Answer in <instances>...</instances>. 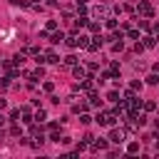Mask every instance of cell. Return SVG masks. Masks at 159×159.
Segmentation results:
<instances>
[{"label":"cell","instance_id":"obj_15","mask_svg":"<svg viewBox=\"0 0 159 159\" xmlns=\"http://www.w3.org/2000/svg\"><path fill=\"white\" fill-rule=\"evenodd\" d=\"M62 62H65L67 67H72V65H77V57H75V55H67V57H65Z\"/></svg>","mask_w":159,"mask_h":159},{"label":"cell","instance_id":"obj_35","mask_svg":"<svg viewBox=\"0 0 159 159\" xmlns=\"http://www.w3.org/2000/svg\"><path fill=\"white\" fill-rule=\"evenodd\" d=\"M10 2H12V5H27L25 0H10Z\"/></svg>","mask_w":159,"mask_h":159},{"label":"cell","instance_id":"obj_31","mask_svg":"<svg viewBox=\"0 0 159 159\" xmlns=\"http://www.w3.org/2000/svg\"><path fill=\"white\" fill-rule=\"evenodd\" d=\"M134 97H137L134 89H127V92H124V99H134Z\"/></svg>","mask_w":159,"mask_h":159},{"label":"cell","instance_id":"obj_11","mask_svg":"<svg viewBox=\"0 0 159 159\" xmlns=\"http://www.w3.org/2000/svg\"><path fill=\"white\" fill-rule=\"evenodd\" d=\"M89 104H92V107H99V104H102V99L97 97V92H94V89L89 92Z\"/></svg>","mask_w":159,"mask_h":159},{"label":"cell","instance_id":"obj_30","mask_svg":"<svg viewBox=\"0 0 159 159\" xmlns=\"http://www.w3.org/2000/svg\"><path fill=\"white\" fill-rule=\"evenodd\" d=\"M42 89H45V92H52V89H55V84H52V82H45V84H42Z\"/></svg>","mask_w":159,"mask_h":159},{"label":"cell","instance_id":"obj_3","mask_svg":"<svg viewBox=\"0 0 159 159\" xmlns=\"http://www.w3.org/2000/svg\"><path fill=\"white\" fill-rule=\"evenodd\" d=\"M124 139H127V129H112V132H109V142L122 144Z\"/></svg>","mask_w":159,"mask_h":159},{"label":"cell","instance_id":"obj_1","mask_svg":"<svg viewBox=\"0 0 159 159\" xmlns=\"http://www.w3.org/2000/svg\"><path fill=\"white\" fill-rule=\"evenodd\" d=\"M94 119H97L99 124H104V127H112V124L117 122V112H99Z\"/></svg>","mask_w":159,"mask_h":159},{"label":"cell","instance_id":"obj_39","mask_svg":"<svg viewBox=\"0 0 159 159\" xmlns=\"http://www.w3.org/2000/svg\"><path fill=\"white\" fill-rule=\"evenodd\" d=\"M154 142H157V147H159V137H157V139H154Z\"/></svg>","mask_w":159,"mask_h":159},{"label":"cell","instance_id":"obj_38","mask_svg":"<svg viewBox=\"0 0 159 159\" xmlns=\"http://www.w3.org/2000/svg\"><path fill=\"white\" fill-rule=\"evenodd\" d=\"M154 124H157V129H159V119H154Z\"/></svg>","mask_w":159,"mask_h":159},{"label":"cell","instance_id":"obj_4","mask_svg":"<svg viewBox=\"0 0 159 159\" xmlns=\"http://www.w3.org/2000/svg\"><path fill=\"white\" fill-rule=\"evenodd\" d=\"M92 17H107V5H102V2L94 5L92 7Z\"/></svg>","mask_w":159,"mask_h":159},{"label":"cell","instance_id":"obj_19","mask_svg":"<svg viewBox=\"0 0 159 159\" xmlns=\"http://www.w3.org/2000/svg\"><path fill=\"white\" fill-rule=\"evenodd\" d=\"M25 55H35V57H37V55H40V50H37L35 45H30V47H25Z\"/></svg>","mask_w":159,"mask_h":159},{"label":"cell","instance_id":"obj_6","mask_svg":"<svg viewBox=\"0 0 159 159\" xmlns=\"http://www.w3.org/2000/svg\"><path fill=\"white\" fill-rule=\"evenodd\" d=\"M42 75H45V72H42V67H37V70H32V72H25V77H30L32 82H40V80H42Z\"/></svg>","mask_w":159,"mask_h":159},{"label":"cell","instance_id":"obj_33","mask_svg":"<svg viewBox=\"0 0 159 159\" xmlns=\"http://www.w3.org/2000/svg\"><path fill=\"white\" fill-rule=\"evenodd\" d=\"M149 30H152V32H154V37H159V22H154V25H152V27H149Z\"/></svg>","mask_w":159,"mask_h":159},{"label":"cell","instance_id":"obj_36","mask_svg":"<svg viewBox=\"0 0 159 159\" xmlns=\"http://www.w3.org/2000/svg\"><path fill=\"white\" fill-rule=\"evenodd\" d=\"M5 122H7V119H5V117H2V114H0V129H2V127H5Z\"/></svg>","mask_w":159,"mask_h":159},{"label":"cell","instance_id":"obj_16","mask_svg":"<svg viewBox=\"0 0 159 159\" xmlns=\"http://www.w3.org/2000/svg\"><path fill=\"white\" fill-rule=\"evenodd\" d=\"M127 152H129V154H137V152H139V144H137V142H129V144H127Z\"/></svg>","mask_w":159,"mask_h":159},{"label":"cell","instance_id":"obj_8","mask_svg":"<svg viewBox=\"0 0 159 159\" xmlns=\"http://www.w3.org/2000/svg\"><path fill=\"white\" fill-rule=\"evenodd\" d=\"M99 47H102V37H99V35H94V37H92V42L87 45V50H92V52H94V50H99Z\"/></svg>","mask_w":159,"mask_h":159},{"label":"cell","instance_id":"obj_2","mask_svg":"<svg viewBox=\"0 0 159 159\" xmlns=\"http://www.w3.org/2000/svg\"><path fill=\"white\" fill-rule=\"evenodd\" d=\"M137 15H142V17H152V15H154V7H152L149 2H144V0H139V5H137Z\"/></svg>","mask_w":159,"mask_h":159},{"label":"cell","instance_id":"obj_21","mask_svg":"<svg viewBox=\"0 0 159 159\" xmlns=\"http://www.w3.org/2000/svg\"><path fill=\"white\" fill-rule=\"evenodd\" d=\"M10 134H12V137H20V134H22L20 124H12V127H10Z\"/></svg>","mask_w":159,"mask_h":159},{"label":"cell","instance_id":"obj_26","mask_svg":"<svg viewBox=\"0 0 159 159\" xmlns=\"http://www.w3.org/2000/svg\"><path fill=\"white\" fill-rule=\"evenodd\" d=\"M80 122H82V124H89V122H92V117H89V114H84V112H82V117H80Z\"/></svg>","mask_w":159,"mask_h":159},{"label":"cell","instance_id":"obj_22","mask_svg":"<svg viewBox=\"0 0 159 159\" xmlns=\"http://www.w3.org/2000/svg\"><path fill=\"white\" fill-rule=\"evenodd\" d=\"M147 84H159V75H149L147 77Z\"/></svg>","mask_w":159,"mask_h":159},{"label":"cell","instance_id":"obj_7","mask_svg":"<svg viewBox=\"0 0 159 159\" xmlns=\"http://www.w3.org/2000/svg\"><path fill=\"white\" fill-rule=\"evenodd\" d=\"M92 149L94 152H104L107 149V139H92Z\"/></svg>","mask_w":159,"mask_h":159},{"label":"cell","instance_id":"obj_37","mask_svg":"<svg viewBox=\"0 0 159 159\" xmlns=\"http://www.w3.org/2000/svg\"><path fill=\"white\" fill-rule=\"evenodd\" d=\"M5 104H7V102H5V99H0V109H5Z\"/></svg>","mask_w":159,"mask_h":159},{"label":"cell","instance_id":"obj_17","mask_svg":"<svg viewBox=\"0 0 159 159\" xmlns=\"http://www.w3.org/2000/svg\"><path fill=\"white\" fill-rule=\"evenodd\" d=\"M142 45H144V47H154V45H157V37H144Z\"/></svg>","mask_w":159,"mask_h":159},{"label":"cell","instance_id":"obj_25","mask_svg":"<svg viewBox=\"0 0 159 159\" xmlns=\"http://www.w3.org/2000/svg\"><path fill=\"white\" fill-rule=\"evenodd\" d=\"M107 99H109V102H119V94H117V92H114V89H112V92H109V94H107Z\"/></svg>","mask_w":159,"mask_h":159},{"label":"cell","instance_id":"obj_13","mask_svg":"<svg viewBox=\"0 0 159 159\" xmlns=\"http://www.w3.org/2000/svg\"><path fill=\"white\" fill-rule=\"evenodd\" d=\"M22 122H32V114H30V107H22Z\"/></svg>","mask_w":159,"mask_h":159},{"label":"cell","instance_id":"obj_24","mask_svg":"<svg viewBox=\"0 0 159 159\" xmlns=\"http://www.w3.org/2000/svg\"><path fill=\"white\" fill-rule=\"evenodd\" d=\"M109 72H112V77H117V75H119V65H117V62H112V67H109Z\"/></svg>","mask_w":159,"mask_h":159},{"label":"cell","instance_id":"obj_34","mask_svg":"<svg viewBox=\"0 0 159 159\" xmlns=\"http://www.w3.org/2000/svg\"><path fill=\"white\" fill-rule=\"evenodd\" d=\"M127 35H129L132 40H137V37H139V32H137V30H127Z\"/></svg>","mask_w":159,"mask_h":159},{"label":"cell","instance_id":"obj_20","mask_svg":"<svg viewBox=\"0 0 159 159\" xmlns=\"http://www.w3.org/2000/svg\"><path fill=\"white\" fill-rule=\"evenodd\" d=\"M35 119H37V122L47 119V112H45V109H37V112H35Z\"/></svg>","mask_w":159,"mask_h":159},{"label":"cell","instance_id":"obj_18","mask_svg":"<svg viewBox=\"0 0 159 159\" xmlns=\"http://www.w3.org/2000/svg\"><path fill=\"white\" fill-rule=\"evenodd\" d=\"M112 50H114V52H122V50H124V42H122V37H119V40L112 45Z\"/></svg>","mask_w":159,"mask_h":159},{"label":"cell","instance_id":"obj_9","mask_svg":"<svg viewBox=\"0 0 159 159\" xmlns=\"http://www.w3.org/2000/svg\"><path fill=\"white\" fill-rule=\"evenodd\" d=\"M50 42H52V45L65 42V32H52V35H50Z\"/></svg>","mask_w":159,"mask_h":159},{"label":"cell","instance_id":"obj_32","mask_svg":"<svg viewBox=\"0 0 159 159\" xmlns=\"http://www.w3.org/2000/svg\"><path fill=\"white\" fill-rule=\"evenodd\" d=\"M17 117H20V109H12V112H10V119H12V122H17Z\"/></svg>","mask_w":159,"mask_h":159},{"label":"cell","instance_id":"obj_12","mask_svg":"<svg viewBox=\"0 0 159 159\" xmlns=\"http://www.w3.org/2000/svg\"><path fill=\"white\" fill-rule=\"evenodd\" d=\"M30 134L37 137V139H42V127H40V124H32V127H30Z\"/></svg>","mask_w":159,"mask_h":159},{"label":"cell","instance_id":"obj_29","mask_svg":"<svg viewBox=\"0 0 159 159\" xmlns=\"http://www.w3.org/2000/svg\"><path fill=\"white\" fill-rule=\"evenodd\" d=\"M87 27H89L92 32H99V25H97V22H87Z\"/></svg>","mask_w":159,"mask_h":159},{"label":"cell","instance_id":"obj_14","mask_svg":"<svg viewBox=\"0 0 159 159\" xmlns=\"http://www.w3.org/2000/svg\"><path fill=\"white\" fill-rule=\"evenodd\" d=\"M12 62H15V65H17V67H20V65H22V62H25V52H17V55H15V57H12Z\"/></svg>","mask_w":159,"mask_h":159},{"label":"cell","instance_id":"obj_23","mask_svg":"<svg viewBox=\"0 0 159 159\" xmlns=\"http://www.w3.org/2000/svg\"><path fill=\"white\" fill-rule=\"evenodd\" d=\"M142 107H144V112H154V109H157V104H154V102H144Z\"/></svg>","mask_w":159,"mask_h":159},{"label":"cell","instance_id":"obj_5","mask_svg":"<svg viewBox=\"0 0 159 159\" xmlns=\"http://www.w3.org/2000/svg\"><path fill=\"white\" fill-rule=\"evenodd\" d=\"M72 75H75V80H84L87 77V70L82 65H72Z\"/></svg>","mask_w":159,"mask_h":159},{"label":"cell","instance_id":"obj_10","mask_svg":"<svg viewBox=\"0 0 159 159\" xmlns=\"http://www.w3.org/2000/svg\"><path fill=\"white\" fill-rule=\"evenodd\" d=\"M45 62H47V65H57V62H60V57H57L55 52H47V55H45Z\"/></svg>","mask_w":159,"mask_h":159},{"label":"cell","instance_id":"obj_27","mask_svg":"<svg viewBox=\"0 0 159 159\" xmlns=\"http://www.w3.org/2000/svg\"><path fill=\"white\" fill-rule=\"evenodd\" d=\"M60 139H62V137H60V134L52 129V134H50V142H57V144H60Z\"/></svg>","mask_w":159,"mask_h":159},{"label":"cell","instance_id":"obj_28","mask_svg":"<svg viewBox=\"0 0 159 159\" xmlns=\"http://www.w3.org/2000/svg\"><path fill=\"white\" fill-rule=\"evenodd\" d=\"M107 27H109V30H114V27H117V20H112V17H107Z\"/></svg>","mask_w":159,"mask_h":159}]
</instances>
